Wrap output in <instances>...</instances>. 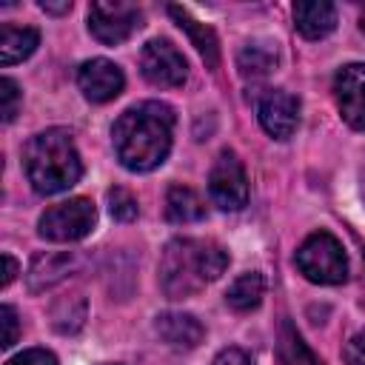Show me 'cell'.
Listing matches in <instances>:
<instances>
[{
  "mask_svg": "<svg viewBox=\"0 0 365 365\" xmlns=\"http://www.w3.org/2000/svg\"><path fill=\"white\" fill-rule=\"evenodd\" d=\"M97 225V208L86 197H71L43 211L37 222V234L48 242H77L88 237Z\"/></svg>",
  "mask_w": 365,
  "mask_h": 365,
  "instance_id": "obj_5",
  "label": "cell"
},
{
  "mask_svg": "<svg viewBox=\"0 0 365 365\" xmlns=\"http://www.w3.org/2000/svg\"><path fill=\"white\" fill-rule=\"evenodd\" d=\"M334 100L339 117L354 131H365V63H348L336 71Z\"/></svg>",
  "mask_w": 365,
  "mask_h": 365,
  "instance_id": "obj_9",
  "label": "cell"
},
{
  "mask_svg": "<svg viewBox=\"0 0 365 365\" xmlns=\"http://www.w3.org/2000/svg\"><path fill=\"white\" fill-rule=\"evenodd\" d=\"M40 9H43V11H48V14H66V11H71V0H63V3L40 0Z\"/></svg>",
  "mask_w": 365,
  "mask_h": 365,
  "instance_id": "obj_28",
  "label": "cell"
},
{
  "mask_svg": "<svg viewBox=\"0 0 365 365\" xmlns=\"http://www.w3.org/2000/svg\"><path fill=\"white\" fill-rule=\"evenodd\" d=\"M108 211H111V217L114 220H120V222H131L134 217H137V197L131 194V191H125V188H111L108 191Z\"/></svg>",
  "mask_w": 365,
  "mask_h": 365,
  "instance_id": "obj_21",
  "label": "cell"
},
{
  "mask_svg": "<svg viewBox=\"0 0 365 365\" xmlns=\"http://www.w3.org/2000/svg\"><path fill=\"white\" fill-rule=\"evenodd\" d=\"M174 108L160 100H145L131 108H125L114 128H111V143L117 160L128 171H154L157 165L165 163L174 140Z\"/></svg>",
  "mask_w": 365,
  "mask_h": 365,
  "instance_id": "obj_1",
  "label": "cell"
},
{
  "mask_svg": "<svg viewBox=\"0 0 365 365\" xmlns=\"http://www.w3.org/2000/svg\"><path fill=\"white\" fill-rule=\"evenodd\" d=\"M143 26V11L125 0H94L88 6V31L103 46L125 43Z\"/></svg>",
  "mask_w": 365,
  "mask_h": 365,
  "instance_id": "obj_6",
  "label": "cell"
},
{
  "mask_svg": "<svg viewBox=\"0 0 365 365\" xmlns=\"http://www.w3.org/2000/svg\"><path fill=\"white\" fill-rule=\"evenodd\" d=\"M6 365H57V356L46 348H29V351L11 356Z\"/></svg>",
  "mask_w": 365,
  "mask_h": 365,
  "instance_id": "obj_23",
  "label": "cell"
},
{
  "mask_svg": "<svg viewBox=\"0 0 365 365\" xmlns=\"http://www.w3.org/2000/svg\"><path fill=\"white\" fill-rule=\"evenodd\" d=\"M154 331H157V336H160L165 345H171V348H177V351H191V348H197V345L202 342V336H205V328H202V322H200L197 317H191V314H177V311L160 314L157 322H154Z\"/></svg>",
  "mask_w": 365,
  "mask_h": 365,
  "instance_id": "obj_13",
  "label": "cell"
},
{
  "mask_svg": "<svg viewBox=\"0 0 365 365\" xmlns=\"http://www.w3.org/2000/svg\"><path fill=\"white\" fill-rule=\"evenodd\" d=\"M77 265H80V259L71 251H46V254H37L31 259L26 282L31 291H46V288L63 282L68 274H74Z\"/></svg>",
  "mask_w": 365,
  "mask_h": 365,
  "instance_id": "obj_12",
  "label": "cell"
},
{
  "mask_svg": "<svg viewBox=\"0 0 365 365\" xmlns=\"http://www.w3.org/2000/svg\"><path fill=\"white\" fill-rule=\"evenodd\" d=\"M257 117L265 134H271L274 140H288L299 125V100L282 88L265 91L259 97Z\"/></svg>",
  "mask_w": 365,
  "mask_h": 365,
  "instance_id": "obj_11",
  "label": "cell"
},
{
  "mask_svg": "<svg viewBox=\"0 0 365 365\" xmlns=\"http://www.w3.org/2000/svg\"><path fill=\"white\" fill-rule=\"evenodd\" d=\"M294 26L305 40H322L336 29V9L325 0H308L294 6Z\"/></svg>",
  "mask_w": 365,
  "mask_h": 365,
  "instance_id": "obj_14",
  "label": "cell"
},
{
  "mask_svg": "<svg viewBox=\"0 0 365 365\" xmlns=\"http://www.w3.org/2000/svg\"><path fill=\"white\" fill-rule=\"evenodd\" d=\"M342 359H345V365H365V331L354 334V336L345 342Z\"/></svg>",
  "mask_w": 365,
  "mask_h": 365,
  "instance_id": "obj_25",
  "label": "cell"
},
{
  "mask_svg": "<svg viewBox=\"0 0 365 365\" xmlns=\"http://www.w3.org/2000/svg\"><path fill=\"white\" fill-rule=\"evenodd\" d=\"M262 294H265V279H262V274L259 271H245V274H240L234 282H231V288L225 291V302H228V308H234V311H254L259 302H262Z\"/></svg>",
  "mask_w": 365,
  "mask_h": 365,
  "instance_id": "obj_18",
  "label": "cell"
},
{
  "mask_svg": "<svg viewBox=\"0 0 365 365\" xmlns=\"http://www.w3.org/2000/svg\"><path fill=\"white\" fill-rule=\"evenodd\" d=\"M211 365H251V356L242 348H222Z\"/></svg>",
  "mask_w": 365,
  "mask_h": 365,
  "instance_id": "obj_26",
  "label": "cell"
},
{
  "mask_svg": "<svg viewBox=\"0 0 365 365\" xmlns=\"http://www.w3.org/2000/svg\"><path fill=\"white\" fill-rule=\"evenodd\" d=\"M23 165H26V177L31 188L43 197L68 191L83 177L80 151L74 145L71 131L66 128H46L34 134L26 143Z\"/></svg>",
  "mask_w": 365,
  "mask_h": 365,
  "instance_id": "obj_3",
  "label": "cell"
},
{
  "mask_svg": "<svg viewBox=\"0 0 365 365\" xmlns=\"http://www.w3.org/2000/svg\"><path fill=\"white\" fill-rule=\"evenodd\" d=\"M0 100H3V106H0L3 123H11L17 117V108H20V100H23V94H20V88H17V83L11 77L0 80Z\"/></svg>",
  "mask_w": 365,
  "mask_h": 365,
  "instance_id": "obj_22",
  "label": "cell"
},
{
  "mask_svg": "<svg viewBox=\"0 0 365 365\" xmlns=\"http://www.w3.org/2000/svg\"><path fill=\"white\" fill-rule=\"evenodd\" d=\"M0 322H3V348H11L17 342V331H20V322H17V311L11 305H3L0 308Z\"/></svg>",
  "mask_w": 365,
  "mask_h": 365,
  "instance_id": "obj_24",
  "label": "cell"
},
{
  "mask_svg": "<svg viewBox=\"0 0 365 365\" xmlns=\"http://www.w3.org/2000/svg\"><path fill=\"white\" fill-rule=\"evenodd\" d=\"M37 43H40V31L37 29L3 23L0 26V63L3 66H14V63L31 57Z\"/></svg>",
  "mask_w": 365,
  "mask_h": 365,
  "instance_id": "obj_16",
  "label": "cell"
},
{
  "mask_svg": "<svg viewBox=\"0 0 365 365\" xmlns=\"http://www.w3.org/2000/svg\"><path fill=\"white\" fill-rule=\"evenodd\" d=\"M205 217L202 197L188 185H168L165 191V220L168 222H197Z\"/></svg>",
  "mask_w": 365,
  "mask_h": 365,
  "instance_id": "obj_17",
  "label": "cell"
},
{
  "mask_svg": "<svg viewBox=\"0 0 365 365\" xmlns=\"http://www.w3.org/2000/svg\"><path fill=\"white\" fill-rule=\"evenodd\" d=\"M140 71L151 86H160V88H177L188 80V63L182 51L165 37H154L143 46Z\"/></svg>",
  "mask_w": 365,
  "mask_h": 365,
  "instance_id": "obj_7",
  "label": "cell"
},
{
  "mask_svg": "<svg viewBox=\"0 0 365 365\" xmlns=\"http://www.w3.org/2000/svg\"><path fill=\"white\" fill-rule=\"evenodd\" d=\"M359 29L365 31V9H362V14H359Z\"/></svg>",
  "mask_w": 365,
  "mask_h": 365,
  "instance_id": "obj_29",
  "label": "cell"
},
{
  "mask_svg": "<svg viewBox=\"0 0 365 365\" xmlns=\"http://www.w3.org/2000/svg\"><path fill=\"white\" fill-rule=\"evenodd\" d=\"M228 268V251L214 240L177 237L163 248L160 285L168 299H185L220 279Z\"/></svg>",
  "mask_w": 365,
  "mask_h": 365,
  "instance_id": "obj_2",
  "label": "cell"
},
{
  "mask_svg": "<svg viewBox=\"0 0 365 365\" xmlns=\"http://www.w3.org/2000/svg\"><path fill=\"white\" fill-rule=\"evenodd\" d=\"M277 66V48L265 40L245 43L237 54V68L242 77H265Z\"/></svg>",
  "mask_w": 365,
  "mask_h": 365,
  "instance_id": "obj_19",
  "label": "cell"
},
{
  "mask_svg": "<svg viewBox=\"0 0 365 365\" xmlns=\"http://www.w3.org/2000/svg\"><path fill=\"white\" fill-rule=\"evenodd\" d=\"M279 354H282V362L285 365H317L314 354L305 348L302 336L285 322L282 325V342H279Z\"/></svg>",
  "mask_w": 365,
  "mask_h": 365,
  "instance_id": "obj_20",
  "label": "cell"
},
{
  "mask_svg": "<svg viewBox=\"0 0 365 365\" xmlns=\"http://www.w3.org/2000/svg\"><path fill=\"white\" fill-rule=\"evenodd\" d=\"M208 194L222 211H240L248 202V177L242 160L234 151L225 148L217 154L208 174Z\"/></svg>",
  "mask_w": 365,
  "mask_h": 365,
  "instance_id": "obj_8",
  "label": "cell"
},
{
  "mask_svg": "<svg viewBox=\"0 0 365 365\" xmlns=\"http://www.w3.org/2000/svg\"><path fill=\"white\" fill-rule=\"evenodd\" d=\"M77 86L88 103H108V100L120 97L125 77L117 63H111L106 57H94L77 68Z\"/></svg>",
  "mask_w": 365,
  "mask_h": 365,
  "instance_id": "obj_10",
  "label": "cell"
},
{
  "mask_svg": "<svg viewBox=\"0 0 365 365\" xmlns=\"http://www.w3.org/2000/svg\"><path fill=\"white\" fill-rule=\"evenodd\" d=\"M168 14L177 20V26L191 37V46L200 51V57H202V63L208 66V68H217L220 66V43H217V34H214V29L211 26H205V23H200V20H194L185 9H180V6H168Z\"/></svg>",
  "mask_w": 365,
  "mask_h": 365,
  "instance_id": "obj_15",
  "label": "cell"
},
{
  "mask_svg": "<svg viewBox=\"0 0 365 365\" xmlns=\"http://www.w3.org/2000/svg\"><path fill=\"white\" fill-rule=\"evenodd\" d=\"M17 277V259L11 254H3V288H9Z\"/></svg>",
  "mask_w": 365,
  "mask_h": 365,
  "instance_id": "obj_27",
  "label": "cell"
},
{
  "mask_svg": "<svg viewBox=\"0 0 365 365\" xmlns=\"http://www.w3.org/2000/svg\"><path fill=\"white\" fill-rule=\"evenodd\" d=\"M299 274L317 285H339L348 277V257L331 231H314L294 254Z\"/></svg>",
  "mask_w": 365,
  "mask_h": 365,
  "instance_id": "obj_4",
  "label": "cell"
}]
</instances>
